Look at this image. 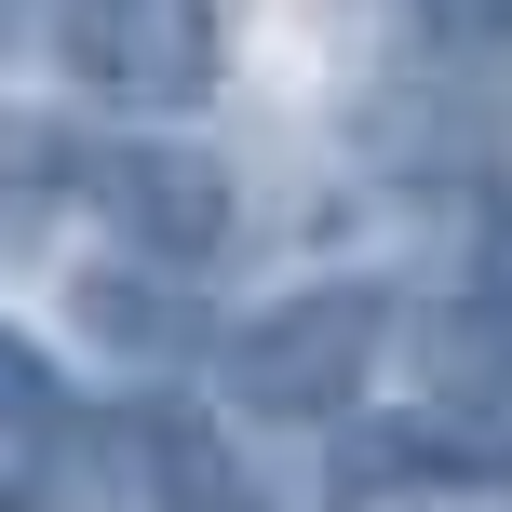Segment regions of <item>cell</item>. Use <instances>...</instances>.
<instances>
[{
  "instance_id": "1",
  "label": "cell",
  "mask_w": 512,
  "mask_h": 512,
  "mask_svg": "<svg viewBox=\"0 0 512 512\" xmlns=\"http://www.w3.org/2000/svg\"><path fill=\"white\" fill-rule=\"evenodd\" d=\"M378 351H391V297L378 283H297L283 310H256L230 337V391L270 432H324V418H351L378 391Z\"/></svg>"
},
{
  "instance_id": "2",
  "label": "cell",
  "mask_w": 512,
  "mask_h": 512,
  "mask_svg": "<svg viewBox=\"0 0 512 512\" xmlns=\"http://www.w3.org/2000/svg\"><path fill=\"white\" fill-rule=\"evenodd\" d=\"M54 54H68L81 95L135 108V122H176V108L216 95L230 27H216V0H68L54 14Z\"/></svg>"
},
{
  "instance_id": "3",
  "label": "cell",
  "mask_w": 512,
  "mask_h": 512,
  "mask_svg": "<svg viewBox=\"0 0 512 512\" xmlns=\"http://www.w3.org/2000/svg\"><path fill=\"white\" fill-rule=\"evenodd\" d=\"M81 203L149 256V270H162V256L203 270V256L230 243V176H216L203 149H176V135H122V149H95V162H81Z\"/></svg>"
},
{
  "instance_id": "4",
  "label": "cell",
  "mask_w": 512,
  "mask_h": 512,
  "mask_svg": "<svg viewBox=\"0 0 512 512\" xmlns=\"http://www.w3.org/2000/svg\"><path fill=\"white\" fill-rule=\"evenodd\" d=\"M81 418H68V391H54V351H27L14 324H0V512H41V499H68L81 486Z\"/></svg>"
},
{
  "instance_id": "5",
  "label": "cell",
  "mask_w": 512,
  "mask_h": 512,
  "mask_svg": "<svg viewBox=\"0 0 512 512\" xmlns=\"http://www.w3.org/2000/svg\"><path fill=\"white\" fill-rule=\"evenodd\" d=\"M81 324H95V337H135V351L189 337V324H176V297H149V283H122V270H95V283H81Z\"/></svg>"
},
{
  "instance_id": "6",
  "label": "cell",
  "mask_w": 512,
  "mask_h": 512,
  "mask_svg": "<svg viewBox=\"0 0 512 512\" xmlns=\"http://www.w3.org/2000/svg\"><path fill=\"white\" fill-rule=\"evenodd\" d=\"M445 41H512V0H418Z\"/></svg>"
}]
</instances>
